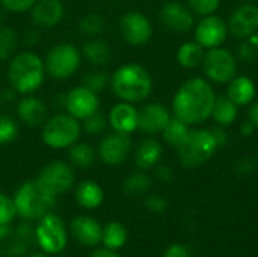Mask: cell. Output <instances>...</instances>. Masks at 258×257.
Listing matches in <instances>:
<instances>
[{
  "label": "cell",
  "mask_w": 258,
  "mask_h": 257,
  "mask_svg": "<svg viewBox=\"0 0 258 257\" xmlns=\"http://www.w3.org/2000/svg\"><path fill=\"white\" fill-rule=\"evenodd\" d=\"M215 98V89L207 80L192 77L177 89L172 98L174 117L187 126H198L212 117Z\"/></svg>",
  "instance_id": "obj_1"
},
{
  "label": "cell",
  "mask_w": 258,
  "mask_h": 257,
  "mask_svg": "<svg viewBox=\"0 0 258 257\" xmlns=\"http://www.w3.org/2000/svg\"><path fill=\"white\" fill-rule=\"evenodd\" d=\"M110 88L121 101L138 103L150 97L153 76L144 65L128 62L118 67L110 76Z\"/></svg>",
  "instance_id": "obj_2"
},
{
  "label": "cell",
  "mask_w": 258,
  "mask_h": 257,
  "mask_svg": "<svg viewBox=\"0 0 258 257\" xmlns=\"http://www.w3.org/2000/svg\"><path fill=\"white\" fill-rule=\"evenodd\" d=\"M47 73L44 59L33 52H21L11 58L8 65V80L18 94H32L44 83Z\"/></svg>",
  "instance_id": "obj_3"
},
{
  "label": "cell",
  "mask_w": 258,
  "mask_h": 257,
  "mask_svg": "<svg viewBox=\"0 0 258 257\" xmlns=\"http://www.w3.org/2000/svg\"><path fill=\"white\" fill-rule=\"evenodd\" d=\"M56 197L57 195L48 191L38 179L26 180L20 185L14 195L17 217L27 221L39 220L53 212L56 206Z\"/></svg>",
  "instance_id": "obj_4"
},
{
  "label": "cell",
  "mask_w": 258,
  "mask_h": 257,
  "mask_svg": "<svg viewBox=\"0 0 258 257\" xmlns=\"http://www.w3.org/2000/svg\"><path fill=\"white\" fill-rule=\"evenodd\" d=\"M218 148L219 145L212 130L197 129L190 130L183 144L177 147V155L180 164L184 168H197L209 162L215 156Z\"/></svg>",
  "instance_id": "obj_5"
},
{
  "label": "cell",
  "mask_w": 258,
  "mask_h": 257,
  "mask_svg": "<svg viewBox=\"0 0 258 257\" xmlns=\"http://www.w3.org/2000/svg\"><path fill=\"white\" fill-rule=\"evenodd\" d=\"M82 135V124L77 118L67 114H56L48 117L42 126V142L53 150L70 148L79 141Z\"/></svg>",
  "instance_id": "obj_6"
},
{
  "label": "cell",
  "mask_w": 258,
  "mask_h": 257,
  "mask_svg": "<svg viewBox=\"0 0 258 257\" xmlns=\"http://www.w3.org/2000/svg\"><path fill=\"white\" fill-rule=\"evenodd\" d=\"M80 62H82L80 50L68 42L53 45L44 58L47 76L56 80L70 79L79 70Z\"/></svg>",
  "instance_id": "obj_7"
},
{
  "label": "cell",
  "mask_w": 258,
  "mask_h": 257,
  "mask_svg": "<svg viewBox=\"0 0 258 257\" xmlns=\"http://www.w3.org/2000/svg\"><path fill=\"white\" fill-rule=\"evenodd\" d=\"M35 239L38 247L48 256L62 253L68 244V232L63 220L53 212L39 218L35 229Z\"/></svg>",
  "instance_id": "obj_8"
},
{
  "label": "cell",
  "mask_w": 258,
  "mask_h": 257,
  "mask_svg": "<svg viewBox=\"0 0 258 257\" xmlns=\"http://www.w3.org/2000/svg\"><path fill=\"white\" fill-rule=\"evenodd\" d=\"M201 65L207 79L215 83H227L237 73L236 56L224 47L209 48L204 53Z\"/></svg>",
  "instance_id": "obj_9"
},
{
  "label": "cell",
  "mask_w": 258,
  "mask_h": 257,
  "mask_svg": "<svg viewBox=\"0 0 258 257\" xmlns=\"http://www.w3.org/2000/svg\"><path fill=\"white\" fill-rule=\"evenodd\" d=\"M119 33L130 45H144L153 36V24L145 14L128 11L119 18Z\"/></svg>",
  "instance_id": "obj_10"
},
{
  "label": "cell",
  "mask_w": 258,
  "mask_h": 257,
  "mask_svg": "<svg viewBox=\"0 0 258 257\" xmlns=\"http://www.w3.org/2000/svg\"><path fill=\"white\" fill-rule=\"evenodd\" d=\"M36 179L54 195H60L73 188L76 176L71 164L63 161H53L39 171Z\"/></svg>",
  "instance_id": "obj_11"
},
{
  "label": "cell",
  "mask_w": 258,
  "mask_h": 257,
  "mask_svg": "<svg viewBox=\"0 0 258 257\" xmlns=\"http://www.w3.org/2000/svg\"><path fill=\"white\" fill-rule=\"evenodd\" d=\"M132 148H133V142L130 135L112 132L101 138L97 155L104 165L116 167L128 159Z\"/></svg>",
  "instance_id": "obj_12"
},
{
  "label": "cell",
  "mask_w": 258,
  "mask_h": 257,
  "mask_svg": "<svg viewBox=\"0 0 258 257\" xmlns=\"http://www.w3.org/2000/svg\"><path fill=\"white\" fill-rule=\"evenodd\" d=\"M228 33L227 23L215 14L203 17V20L195 26V41L207 50L221 47Z\"/></svg>",
  "instance_id": "obj_13"
},
{
  "label": "cell",
  "mask_w": 258,
  "mask_h": 257,
  "mask_svg": "<svg viewBox=\"0 0 258 257\" xmlns=\"http://www.w3.org/2000/svg\"><path fill=\"white\" fill-rule=\"evenodd\" d=\"M100 108L98 94L80 85L68 91L65 95V109L70 115L77 118L79 121L97 112Z\"/></svg>",
  "instance_id": "obj_14"
},
{
  "label": "cell",
  "mask_w": 258,
  "mask_h": 257,
  "mask_svg": "<svg viewBox=\"0 0 258 257\" xmlns=\"http://www.w3.org/2000/svg\"><path fill=\"white\" fill-rule=\"evenodd\" d=\"M159 18L163 23V26L177 33L189 32L195 26L192 9L178 0H171L165 3L159 12Z\"/></svg>",
  "instance_id": "obj_15"
},
{
  "label": "cell",
  "mask_w": 258,
  "mask_h": 257,
  "mask_svg": "<svg viewBox=\"0 0 258 257\" xmlns=\"http://www.w3.org/2000/svg\"><path fill=\"white\" fill-rule=\"evenodd\" d=\"M228 32L240 39L249 38L258 30V6L248 2L233 11L227 23Z\"/></svg>",
  "instance_id": "obj_16"
},
{
  "label": "cell",
  "mask_w": 258,
  "mask_h": 257,
  "mask_svg": "<svg viewBox=\"0 0 258 257\" xmlns=\"http://www.w3.org/2000/svg\"><path fill=\"white\" fill-rule=\"evenodd\" d=\"M169 109L162 103H148L139 111V126L138 129L147 135L162 133L171 120Z\"/></svg>",
  "instance_id": "obj_17"
},
{
  "label": "cell",
  "mask_w": 258,
  "mask_h": 257,
  "mask_svg": "<svg viewBox=\"0 0 258 257\" xmlns=\"http://www.w3.org/2000/svg\"><path fill=\"white\" fill-rule=\"evenodd\" d=\"M109 126L113 132L132 135L139 126V111L128 101H119L109 111Z\"/></svg>",
  "instance_id": "obj_18"
},
{
  "label": "cell",
  "mask_w": 258,
  "mask_h": 257,
  "mask_svg": "<svg viewBox=\"0 0 258 257\" xmlns=\"http://www.w3.org/2000/svg\"><path fill=\"white\" fill-rule=\"evenodd\" d=\"M70 232L73 238L85 247H97L101 244L103 226L92 217L79 215L71 220Z\"/></svg>",
  "instance_id": "obj_19"
},
{
  "label": "cell",
  "mask_w": 258,
  "mask_h": 257,
  "mask_svg": "<svg viewBox=\"0 0 258 257\" xmlns=\"http://www.w3.org/2000/svg\"><path fill=\"white\" fill-rule=\"evenodd\" d=\"M65 14L63 3L60 0H36L30 9V17L35 26L53 29L56 27Z\"/></svg>",
  "instance_id": "obj_20"
},
{
  "label": "cell",
  "mask_w": 258,
  "mask_h": 257,
  "mask_svg": "<svg viewBox=\"0 0 258 257\" xmlns=\"http://www.w3.org/2000/svg\"><path fill=\"white\" fill-rule=\"evenodd\" d=\"M17 115L20 121L29 127H42L48 120V108L41 98L27 95L18 101Z\"/></svg>",
  "instance_id": "obj_21"
},
{
  "label": "cell",
  "mask_w": 258,
  "mask_h": 257,
  "mask_svg": "<svg viewBox=\"0 0 258 257\" xmlns=\"http://www.w3.org/2000/svg\"><path fill=\"white\" fill-rule=\"evenodd\" d=\"M162 155H163V147L156 138H144L135 148L133 153L135 165L142 171L151 170L160 162Z\"/></svg>",
  "instance_id": "obj_22"
},
{
  "label": "cell",
  "mask_w": 258,
  "mask_h": 257,
  "mask_svg": "<svg viewBox=\"0 0 258 257\" xmlns=\"http://www.w3.org/2000/svg\"><path fill=\"white\" fill-rule=\"evenodd\" d=\"M76 201L80 208L94 211L100 208L104 201V191L101 185L95 180H83L76 188Z\"/></svg>",
  "instance_id": "obj_23"
},
{
  "label": "cell",
  "mask_w": 258,
  "mask_h": 257,
  "mask_svg": "<svg viewBox=\"0 0 258 257\" xmlns=\"http://www.w3.org/2000/svg\"><path fill=\"white\" fill-rule=\"evenodd\" d=\"M227 95L237 106H246L254 101V98L257 95V88H255V83L252 79H249L246 76H234L230 80Z\"/></svg>",
  "instance_id": "obj_24"
},
{
  "label": "cell",
  "mask_w": 258,
  "mask_h": 257,
  "mask_svg": "<svg viewBox=\"0 0 258 257\" xmlns=\"http://www.w3.org/2000/svg\"><path fill=\"white\" fill-rule=\"evenodd\" d=\"M82 53L92 65L97 67H104L112 59L110 45L100 38H89L85 41L82 45Z\"/></svg>",
  "instance_id": "obj_25"
},
{
  "label": "cell",
  "mask_w": 258,
  "mask_h": 257,
  "mask_svg": "<svg viewBox=\"0 0 258 257\" xmlns=\"http://www.w3.org/2000/svg\"><path fill=\"white\" fill-rule=\"evenodd\" d=\"M128 239V232L125 226L119 221H110L106 226H103L101 233V244L103 247L109 250H119L125 245Z\"/></svg>",
  "instance_id": "obj_26"
},
{
  "label": "cell",
  "mask_w": 258,
  "mask_h": 257,
  "mask_svg": "<svg viewBox=\"0 0 258 257\" xmlns=\"http://www.w3.org/2000/svg\"><path fill=\"white\" fill-rule=\"evenodd\" d=\"M237 105L228 95H216L212 117L219 126H231L237 118Z\"/></svg>",
  "instance_id": "obj_27"
},
{
  "label": "cell",
  "mask_w": 258,
  "mask_h": 257,
  "mask_svg": "<svg viewBox=\"0 0 258 257\" xmlns=\"http://www.w3.org/2000/svg\"><path fill=\"white\" fill-rule=\"evenodd\" d=\"M70 164L80 170H88L95 164L97 151L88 142H76L68 148Z\"/></svg>",
  "instance_id": "obj_28"
},
{
  "label": "cell",
  "mask_w": 258,
  "mask_h": 257,
  "mask_svg": "<svg viewBox=\"0 0 258 257\" xmlns=\"http://www.w3.org/2000/svg\"><path fill=\"white\" fill-rule=\"evenodd\" d=\"M204 47L200 45L197 41H187L181 44L177 50V61L183 68H195L203 62L204 58Z\"/></svg>",
  "instance_id": "obj_29"
},
{
  "label": "cell",
  "mask_w": 258,
  "mask_h": 257,
  "mask_svg": "<svg viewBox=\"0 0 258 257\" xmlns=\"http://www.w3.org/2000/svg\"><path fill=\"white\" fill-rule=\"evenodd\" d=\"M150 188H151V179L142 170L128 174L122 182V191L130 197H142L150 191Z\"/></svg>",
  "instance_id": "obj_30"
},
{
  "label": "cell",
  "mask_w": 258,
  "mask_h": 257,
  "mask_svg": "<svg viewBox=\"0 0 258 257\" xmlns=\"http://www.w3.org/2000/svg\"><path fill=\"white\" fill-rule=\"evenodd\" d=\"M189 127H190V126H187V124L183 123L181 120L172 117V118L169 120V123L166 124V127L163 129L162 136H163V139L166 141V144H169L171 147L177 148V147L181 145L183 141L187 138V135H189V132H190Z\"/></svg>",
  "instance_id": "obj_31"
},
{
  "label": "cell",
  "mask_w": 258,
  "mask_h": 257,
  "mask_svg": "<svg viewBox=\"0 0 258 257\" xmlns=\"http://www.w3.org/2000/svg\"><path fill=\"white\" fill-rule=\"evenodd\" d=\"M106 29V21L104 18L97 14V12H89L86 15H83L79 21V30L91 38H97L100 36Z\"/></svg>",
  "instance_id": "obj_32"
},
{
  "label": "cell",
  "mask_w": 258,
  "mask_h": 257,
  "mask_svg": "<svg viewBox=\"0 0 258 257\" xmlns=\"http://www.w3.org/2000/svg\"><path fill=\"white\" fill-rule=\"evenodd\" d=\"M18 47V33L9 26H0V61L11 59Z\"/></svg>",
  "instance_id": "obj_33"
},
{
  "label": "cell",
  "mask_w": 258,
  "mask_h": 257,
  "mask_svg": "<svg viewBox=\"0 0 258 257\" xmlns=\"http://www.w3.org/2000/svg\"><path fill=\"white\" fill-rule=\"evenodd\" d=\"M109 83H110L109 73H106L104 70H92V71H88L83 76V83L82 85L98 94V92L104 91Z\"/></svg>",
  "instance_id": "obj_34"
},
{
  "label": "cell",
  "mask_w": 258,
  "mask_h": 257,
  "mask_svg": "<svg viewBox=\"0 0 258 257\" xmlns=\"http://www.w3.org/2000/svg\"><path fill=\"white\" fill-rule=\"evenodd\" d=\"M18 123L9 115H0V145H8L18 138Z\"/></svg>",
  "instance_id": "obj_35"
},
{
  "label": "cell",
  "mask_w": 258,
  "mask_h": 257,
  "mask_svg": "<svg viewBox=\"0 0 258 257\" xmlns=\"http://www.w3.org/2000/svg\"><path fill=\"white\" fill-rule=\"evenodd\" d=\"M107 124H109L107 118L100 111H97L83 120L82 130H85L88 133V136H98V135L104 133Z\"/></svg>",
  "instance_id": "obj_36"
},
{
  "label": "cell",
  "mask_w": 258,
  "mask_h": 257,
  "mask_svg": "<svg viewBox=\"0 0 258 257\" xmlns=\"http://www.w3.org/2000/svg\"><path fill=\"white\" fill-rule=\"evenodd\" d=\"M15 217H17V208H15L14 198L0 192V224L11 226Z\"/></svg>",
  "instance_id": "obj_37"
},
{
  "label": "cell",
  "mask_w": 258,
  "mask_h": 257,
  "mask_svg": "<svg viewBox=\"0 0 258 257\" xmlns=\"http://www.w3.org/2000/svg\"><path fill=\"white\" fill-rule=\"evenodd\" d=\"M187 2H189V8L192 9V12L198 14L200 17L215 14L221 5V0H187Z\"/></svg>",
  "instance_id": "obj_38"
},
{
  "label": "cell",
  "mask_w": 258,
  "mask_h": 257,
  "mask_svg": "<svg viewBox=\"0 0 258 257\" xmlns=\"http://www.w3.org/2000/svg\"><path fill=\"white\" fill-rule=\"evenodd\" d=\"M237 58L246 64H252L255 62L258 58V48L255 45H252L248 39L240 42L237 47Z\"/></svg>",
  "instance_id": "obj_39"
},
{
  "label": "cell",
  "mask_w": 258,
  "mask_h": 257,
  "mask_svg": "<svg viewBox=\"0 0 258 257\" xmlns=\"http://www.w3.org/2000/svg\"><path fill=\"white\" fill-rule=\"evenodd\" d=\"M36 0H0V5L3 9L14 12V14H21L26 11H30L32 6L35 5Z\"/></svg>",
  "instance_id": "obj_40"
},
{
  "label": "cell",
  "mask_w": 258,
  "mask_h": 257,
  "mask_svg": "<svg viewBox=\"0 0 258 257\" xmlns=\"http://www.w3.org/2000/svg\"><path fill=\"white\" fill-rule=\"evenodd\" d=\"M144 204L150 212H154V214H162L168 209V200L159 194L147 195L144 200Z\"/></svg>",
  "instance_id": "obj_41"
},
{
  "label": "cell",
  "mask_w": 258,
  "mask_h": 257,
  "mask_svg": "<svg viewBox=\"0 0 258 257\" xmlns=\"http://www.w3.org/2000/svg\"><path fill=\"white\" fill-rule=\"evenodd\" d=\"M255 168H257V161H254L252 158H246V156L237 159V162L234 164V171L243 177L254 174Z\"/></svg>",
  "instance_id": "obj_42"
},
{
  "label": "cell",
  "mask_w": 258,
  "mask_h": 257,
  "mask_svg": "<svg viewBox=\"0 0 258 257\" xmlns=\"http://www.w3.org/2000/svg\"><path fill=\"white\" fill-rule=\"evenodd\" d=\"M163 257H192L190 256V251L186 245H181V244H172L166 248Z\"/></svg>",
  "instance_id": "obj_43"
},
{
  "label": "cell",
  "mask_w": 258,
  "mask_h": 257,
  "mask_svg": "<svg viewBox=\"0 0 258 257\" xmlns=\"http://www.w3.org/2000/svg\"><path fill=\"white\" fill-rule=\"evenodd\" d=\"M156 177L162 182V183H169L174 179V171L169 165H159L156 168Z\"/></svg>",
  "instance_id": "obj_44"
},
{
  "label": "cell",
  "mask_w": 258,
  "mask_h": 257,
  "mask_svg": "<svg viewBox=\"0 0 258 257\" xmlns=\"http://www.w3.org/2000/svg\"><path fill=\"white\" fill-rule=\"evenodd\" d=\"M212 133H213V136H215V139H216L219 148L224 147V145L228 142V133H227V130H225L224 126H219V124H218L216 127L212 129Z\"/></svg>",
  "instance_id": "obj_45"
},
{
  "label": "cell",
  "mask_w": 258,
  "mask_h": 257,
  "mask_svg": "<svg viewBox=\"0 0 258 257\" xmlns=\"http://www.w3.org/2000/svg\"><path fill=\"white\" fill-rule=\"evenodd\" d=\"M257 130V127L249 121V120H246V121H243L242 123V126H240V133L245 136V138H249V136H252L254 135V132Z\"/></svg>",
  "instance_id": "obj_46"
},
{
  "label": "cell",
  "mask_w": 258,
  "mask_h": 257,
  "mask_svg": "<svg viewBox=\"0 0 258 257\" xmlns=\"http://www.w3.org/2000/svg\"><path fill=\"white\" fill-rule=\"evenodd\" d=\"M89 257H121L115 250H109L106 247L103 248H97L95 251H92V254Z\"/></svg>",
  "instance_id": "obj_47"
},
{
  "label": "cell",
  "mask_w": 258,
  "mask_h": 257,
  "mask_svg": "<svg viewBox=\"0 0 258 257\" xmlns=\"http://www.w3.org/2000/svg\"><path fill=\"white\" fill-rule=\"evenodd\" d=\"M248 120H249V121L258 129V100H255V101L251 105V108H249V111H248Z\"/></svg>",
  "instance_id": "obj_48"
},
{
  "label": "cell",
  "mask_w": 258,
  "mask_h": 257,
  "mask_svg": "<svg viewBox=\"0 0 258 257\" xmlns=\"http://www.w3.org/2000/svg\"><path fill=\"white\" fill-rule=\"evenodd\" d=\"M39 41V33L36 30H27L24 33V44L26 45H35Z\"/></svg>",
  "instance_id": "obj_49"
},
{
  "label": "cell",
  "mask_w": 258,
  "mask_h": 257,
  "mask_svg": "<svg viewBox=\"0 0 258 257\" xmlns=\"http://www.w3.org/2000/svg\"><path fill=\"white\" fill-rule=\"evenodd\" d=\"M9 233H11L9 224H0V241H3L5 238H8Z\"/></svg>",
  "instance_id": "obj_50"
},
{
  "label": "cell",
  "mask_w": 258,
  "mask_h": 257,
  "mask_svg": "<svg viewBox=\"0 0 258 257\" xmlns=\"http://www.w3.org/2000/svg\"><path fill=\"white\" fill-rule=\"evenodd\" d=\"M246 39H248V41H249V42H251L252 45H255V47L258 48V32L252 33V35H251L249 38H246Z\"/></svg>",
  "instance_id": "obj_51"
},
{
  "label": "cell",
  "mask_w": 258,
  "mask_h": 257,
  "mask_svg": "<svg viewBox=\"0 0 258 257\" xmlns=\"http://www.w3.org/2000/svg\"><path fill=\"white\" fill-rule=\"evenodd\" d=\"M30 257H50L48 254H45V253H36V254H32Z\"/></svg>",
  "instance_id": "obj_52"
},
{
  "label": "cell",
  "mask_w": 258,
  "mask_h": 257,
  "mask_svg": "<svg viewBox=\"0 0 258 257\" xmlns=\"http://www.w3.org/2000/svg\"><path fill=\"white\" fill-rule=\"evenodd\" d=\"M2 21H3V11L0 9V26H2Z\"/></svg>",
  "instance_id": "obj_53"
},
{
  "label": "cell",
  "mask_w": 258,
  "mask_h": 257,
  "mask_svg": "<svg viewBox=\"0 0 258 257\" xmlns=\"http://www.w3.org/2000/svg\"><path fill=\"white\" fill-rule=\"evenodd\" d=\"M255 159H257V165H258V150H257V158H255Z\"/></svg>",
  "instance_id": "obj_54"
},
{
  "label": "cell",
  "mask_w": 258,
  "mask_h": 257,
  "mask_svg": "<svg viewBox=\"0 0 258 257\" xmlns=\"http://www.w3.org/2000/svg\"><path fill=\"white\" fill-rule=\"evenodd\" d=\"M246 2H255V0H246Z\"/></svg>",
  "instance_id": "obj_55"
}]
</instances>
